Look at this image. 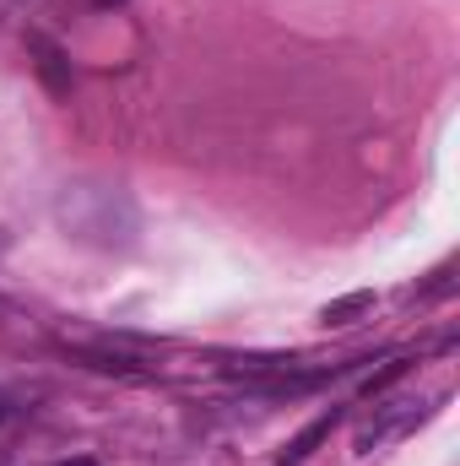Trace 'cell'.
<instances>
[{
  "label": "cell",
  "instance_id": "cell-2",
  "mask_svg": "<svg viewBox=\"0 0 460 466\" xmlns=\"http://www.w3.org/2000/svg\"><path fill=\"white\" fill-rule=\"evenodd\" d=\"M33 44V55H38V71H44V82H49V93L55 98H65L71 93V71H65V55H60V44H49V38H27Z\"/></svg>",
  "mask_w": 460,
  "mask_h": 466
},
{
  "label": "cell",
  "instance_id": "cell-7",
  "mask_svg": "<svg viewBox=\"0 0 460 466\" xmlns=\"http://www.w3.org/2000/svg\"><path fill=\"white\" fill-rule=\"evenodd\" d=\"M60 466H98V461H60Z\"/></svg>",
  "mask_w": 460,
  "mask_h": 466
},
{
  "label": "cell",
  "instance_id": "cell-6",
  "mask_svg": "<svg viewBox=\"0 0 460 466\" xmlns=\"http://www.w3.org/2000/svg\"><path fill=\"white\" fill-rule=\"evenodd\" d=\"M93 5H98V11H115V5H125V0H93Z\"/></svg>",
  "mask_w": 460,
  "mask_h": 466
},
{
  "label": "cell",
  "instance_id": "cell-1",
  "mask_svg": "<svg viewBox=\"0 0 460 466\" xmlns=\"http://www.w3.org/2000/svg\"><path fill=\"white\" fill-rule=\"evenodd\" d=\"M439 407V396H428V401H412V396H401V401H385L357 434H352V445H357V456H374L379 445H390V440H401L406 429H417L428 412Z\"/></svg>",
  "mask_w": 460,
  "mask_h": 466
},
{
  "label": "cell",
  "instance_id": "cell-3",
  "mask_svg": "<svg viewBox=\"0 0 460 466\" xmlns=\"http://www.w3.org/2000/svg\"><path fill=\"white\" fill-rule=\"evenodd\" d=\"M374 309V293L368 288H357V293H346V299H331L325 309H320V326H352L357 315H368Z\"/></svg>",
  "mask_w": 460,
  "mask_h": 466
},
{
  "label": "cell",
  "instance_id": "cell-5",
  "mask_svg": "<svg viewBox=\"0 0 460 466\" xmlns=\"http://www.w3.org/2000/svg\"><path fill=\"white\" fill-rule=\"evenodd\" d=\"M406 369H412V358H390L379 374H368V380H363V396H379V390H390V385H395Z\"/></svg>",
  "mask_w": 460,
  "mask_h": 466
},
{
  "label": "cell",
  "instance_id": "cell-4",
  "mask_svg": "<svg viewBox=\"0 0 460 466\" xmlns=\"http://www.w3.org/2000/svg\"><path fill=\"white\" fill-rule=\"evenodd\" d=\"M331 429H336V412L315 418V423H309V429H304V434H298V440L287 445V456H282V466H304V461H309V451H315L320 440H331Z\"/></svg>",
  "mask_w": 460,
  "mask_h": 466
},
{
  "label": "cell",
  "instance_id": "cell-8",
  "mask_svg": "<svg viewBox=\"0 0 460 466\" xmlns=\"http://www.w3.org/2000/svg\"><path fill=\"white\" fill-rule=\"evenodd\" d=\"M0 423H5V396H0Z\"/></svg>",
  "mask_w": 460,
  "mask_h": 466
}]
</instances>
